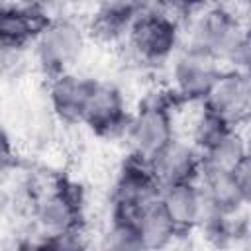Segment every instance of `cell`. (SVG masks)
I'll return each mask as SVG.
<instances>
[{
	"mask_svg": "<svg viewBox=\"0 0 251 251\" xmlns=\"http://www.w3.org/2000/svg\"><path fill=\"white\" fill-rule=\"evenodd\" d=\"M245 41H249L245 10L237 2L212 0L182 20V43L212 55L224 67Z\"/></svg>",
	"mask_w": 251,
	"mask_h": 251,
	"instance_id": "obj_1",
	"label": "cell"
},
{
	"mask_svg": "<svg viewBox=\"0 0 251 251\" xmlns=\"http://www.w3.org/2000/svg\"><path fill=\"white\" fill-rule=\"evenodd\" d=\"M122 43L141 67L165 69L182 45V20L149 4L129 20Z\"/></svg>",
	"mask_w": 251,
	"mask_h": 251,
	"instance_id": "obj_2",
	"label": "cell"
},
{
	"mask_svg": "<svg viewBox=\"0 0 251 251\" xmlns=\"http://www.w3.org/2000/svg\"><path fill=\"white\" fill-rule=\"evenodd\" d=\"M84 200L76 184L55 178L47 188L31 196V231L25 247H41L47 239L82 231Z\"/></svg>",
	"mask_w": 251,
	"mask_h": 251,
	"instance_id": "obj_3",
	"label": "cell"
},
{
	"mask_svg": "<svg viewBox=\"0 0 251 251\" xmlns=\"http://www.w3.org/2000/svg\"><path fill=\"white\" fill-rule=\"evenodd\" d=\"M178 104L165 90L145 96L135 110H131L124 143L129 157L147 163L171 139L178 135L176 124Z\"/></svg>",
	"mask_w": 251,
	"mask_h": 251,
	"instance_id": "obj_4",
	"label": "cell"
},
{
	"mask_svg": "<svg viewBox=\"0 0 251 251\" xmlns=\"http://www.w3.org/2000/svg\"><path fill=\"white\" fill-rule=\"evenodd\" d=\"M88 45V29L69 14L47 16L39 25L31 51L43 75L57 76L75 71L84 57Z\"/></svg>",
	"mask_w": 251,
	"mask_h": 251,
	"instance_id": "obj_5",
	"label": "cell"
},
{
	"mask_svg": "<svg viewBox=\"0 0 251 251\" xmlns=\"http://www.w3.org/2000/svg\"><path fill=\"white\" fill-rule=\"evenodd\" d=\"M224 65L212 55L186 43L167 63V92L178 106H196L204 100Z\"/></svg>",
	"mask_w": 251,
	"mask_h": 251,
	"instance_id": "obj_6",
	"label": "cell"
},
{
	"mask_svg": "<svg viewBox=\"0 0 251 251\" xmlns=\"http://www.w3.org/2000/svg\"><path fill=\"white\" fill-rule=\"evenodd\" d=\"M129 116L131 110L124 88L110 78H96L82 116V126L100 139L124 141Z\"/></svg>",
	"mask_w": 251,
	"mask_h": 251,
	"instance_id": "obj_7",
	"label": "cell"
},
{
	"mask_svg": "<svg viewBox=\"0 0 251 251\" xmlns=\"http://www.w3.org/2000/svg\"><path fill=\"white\" fill-rule=\"evenodd\" d=\"M200 104L224 124L231 127H243L251 112L249 71L224 67Z\"/></svg>",
	"mask_w": 251,
	"mask_h": 251,
	"instance_id": "obj_8",
	"label": "cell"
},
{
	"mask_svg": "<svg viewBox=\"0 0 251 251\" xmlns=\"http://www.w3.org/2000/svg\"><path fill=\"white\" fill-rule=\"evenodd\" d=\"M157 196L159 186L153 180L147 163L127 155V159L118 167L110 184L108 214L135 218V214Z\"/></svg>",
	"mask_w": 251,
	"mask_h": 251,
	"instance_id": "obj_9",
	"label": "cell"
},
{
	"mask_svg": "<svg viewBox=\"0 0 251 251\" xmlns=\"http://www.w3.org/2000/svg\"><path fill=\"white\" fill-rule=\"evenodd\" d=\"M96 76L69 71L49 78L47 104L53 118L65 126H82V116Z\"/></svg>",
	"mask_w": 251,
	"mask_h": 251,
	"instance_id": "obj_10",
	"label": "cell"
},
{
	"mask_svg": "<svg viewBox=\"0 0 251 251\" xmlns=\"http://www.w3.org/2000/svg\"><path fill=\"white\" fill-rule=\"evenodd\" d=\"M147 169L159 190L173 184L198 180L200 153L186 137L176 135L147 161Z\"/></svg>",
	"mask_w": 251,
	"mask_h": 251,
	"instance_id": "obj_11",
	"label": "cell"
},
{
	"mask_svg": "<svg viewBox=\"0 0 251 251\" xmlns=\"http://www.w3.org/2000/svg\"><path fill=\"white\" fill-rule=\"evenodd\" d=\"M159 202L173 222L178 237H186L196 233L202 220L206 218V200L198 180L173 184L159 190Z\"/></svg>",
	"mask_w": 251,
	"mask_h": 251,
	"instance_id": "obj_12",
	"label": "cell"
},
{
	"mask_svg": "<svg viewBox=\"0 0 251 251\" xmlns=\"http://www.w3.org/2000/svg\"><path fill=\"white\" fill-rule=\"evenodd\" d=\"M45 18L35 4H0V45L24 51Z\"/></svg>",
	"mask_w": 251,
	"mask_h": 251,
	"instance_id": "obj_13",
	"label": "cell"
},
{
	"mask_svg": "<svg viewBox=\"0 0 251 251\" xmlns=\"http://www.w3.org/2000/svg\"><path fill=\"white\" fill-rule=\"evenodd\" d=\"M202 173H231L245 157H249V143L243 127H227L214 137L200 151Z\"/></svg>",
	"mask_w": 251,
	"mask_h": 251,
	"instance_id": "obj_14",
	"label": "cell"
},
{
	"mask_svg": "<svg viewBox=\"0 0 251 251\" xmlns=\"http://www.w3.org/2000/svg\"><path fill=\"white\" fill-rule=\"evenodd\" d=\"M198 184L210 214L235 216L249 208L251 198L239 190L231 173H202L198 176Z\"/></svg>",
	"mask_w": 251,
	"mask_h": 251,
	"instance_id": "obj_15",
	"label": "cell"
},
{
	"mask_svg": "<svg viewBox=\"0 0 251 251\" xmlns=\"http://www.w3.org/2000/svg\"><path fill=\"white\" fill-rule=\"evenodd\" d=\"M135 226L141 241V249H165L178 239V231L165 214L159 196L145 204L135 214Z\"/></svg>",
	"mask_w": 251,
	"mask_h": 251,
	"instance_id": "obj_16",
	"label": "cell"
},
{
	"mask_svg": "<svg viewBox=\"0 0 251 251\" xmlns=\"http://www.w3.org/2000/svg\"><path fill=\"white\" fill-rule=\"evenodd\" d=\"M100 247L114 251H139L141 241H139L135 218L108 214L106 227L100 233Z\"/></svg>",
	"mask_w": 251,
	"mask_h": 251,
	"instance_id": "obj_17",
	"label": "cell"
},
{
	"mask_svg": "<svg viewBox=\"0 0 251 251\" xmlns=\"http://www.w3.org/2000/svg\"><path fill=\"white\" fill-rule=\"evenodd\" d=\"M92 4H94L92 16L114 20L127 25L135 14H139L145 6L151 4V0H92Z\"/></svg>",
	"mask_w": 251,
	"mask_h": 251,
	"instance_id": "obj_18",
	"label": "cell"
},
{
	"mask_svg": "<svg viewBox=\"0 0 251 251\" xmlns=\"http://www.w3.org/2000/svg\"><path fill=\"white\" fill-rule=\"evenodd\" d=\"M16 161H18V153H16L14 137L8 131V127L0 122V173H6L12 167H16Z\"/></svg>",
	"mask_w": 251,
	"mask_h": 251,
	"instance_id": "obj_19",
	"label": "cell"
},
{
	"mask_svg": "<svg viewBox=\"0 0 251 251\" xmlns=\"http://www.w3.org/2000/svg\"><path fill=\"white\" fill-rule=\"evenodd\" d=\"M151 4H155L163 10H167L169 14L184 20L188 14H192L196 8H200L206 2H202V0H151Z\"/></svg>",
	"mask_w": 251,
	"mask_h": 251,
	"instance_id": "obj_20",
	"label": "cell"
},
{
	"mask_svg": "<svg viewBox=\"0 0 251 251\" xmlns=\"http://www.w3.org/2000/svg\"><path fill=\"white\" fill-rule=\"evenodd\" d=\"M231 176L235 180V184L239 186V190L251 198V157H245L233 171H231Z\"/></svg>",
	"mask_w": 251,
	"mask_h": 251,
	"instance_id": "obj_21",
	"label": "cell"
},
{
	"mask_svg": "<svg viewBox=\"0 0 251 251\" xmlns=\"http://www.w3.org/2000/svg\"><path fill=\"white\" fill-rule=\"evenodd\" d=\"M22 51H16V49H10V47H4L0 45V78H4L18 63V55Z\"/></svg>",
	"mask_w": 251,
	"mask_h": 251,
	"instance_id": "obj_22",
	"label": "cell"
},
{
	"mask_svg": "<svg viewBox=\"0 0 251 251\" xmlns=\"http://www.w3.org/2000/svg\"><path fill=\"white\" fill-rule=\"evenodd\" d=\"M10 210H12V194H10V190L0 182V224L10 216Z\"/></svg>",
	"mask_w": 251,
	"mask_h": 251,
	"instance_id": "obj_23",
	"label": "cell"
},
{
	"mask_svg": "<svg viewBox=\"0 0 251 251\" xmlns=\"http://www.w3.org/2000/svg\"><path fill=\"white\" fill-rule=\"evenodd\" d=\"M202 2H212V0H202Z\"/></svg>",
	"mask_w": 251,
	"mask_h": 251,
	"instance_id": "obj_24",
	"label": "cell"
}]
</instances>
